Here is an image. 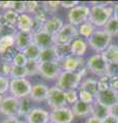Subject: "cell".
Instances as JSON below:
<instances>
[{
	"label": "cell",
	"instance_id": "d6986e66",
	"mask_svg": "<svg viewBox=\"0 0 118 123\" xmlns=\"http://www.w3.org/2000/svg\"><path fill=\"white\" fill-rule=\"evenodd\" d=\"M71 55L78 57H83V55L86 53L87 47H88V43L83 39V38H76L75 40L71 42Z\"/></svg>",
	"mask_w": 118,
	"mask_h": 123
},
{
	"label": "cell",
	"instance_id": "b9f144b4",
	"mask_svg": "<svg viewBox=\"0 0 118 123\" xmlns=\"http://www.w3.org/2000/svg\"><path fill=\"white\" fill-rule=\"evenodd\" d=\"M12 10H14L18 14L27 13V4L26 1H14Z\"/></svg>",
	"mask_w": 118,
	"mask_h": 123
},
{
	"label": "cell",
	"instance_id": "cb8c5ba5",
	"mask_svg": "<svg viewBox=\"0 0 118 123\" xmlns=\"http://www.w3.org/2000/svg\"><path fill=\"white\" fill-rule=\"evenodd\" d=\"M108 115H110V109L108 107L102 105L101 103H99L97 101L93 102V109H91V116L99 118L101 120H104Z\"/></svg>",
	"mask_w": 118,
	"mask_h": 123
},
{
	"label": "cell",
	"instance_id": "2e32d148",
	"mask_svg": "<svg viewBox=\"0 0 118 123\" xmlns=\"http://www.w3.org/2000/svg\"><path fill=\"white\" fill-rule=\"evenodd\" d=\"M49 87L44 83H35L32 85L31 93H30V98L33 102L41 103V102H46L47 93H48Z\"/></svg>",
	"mask_w": 118,
	"mask_h": 123
},
{
	"label": "cell",
	"instance_id": "ab89813d",
	"mask_svg": "<svg viewBox=\"0 0 118 123\" xmlns=\"http://www.w3.org/2000/svg\"><path fill=\"white\" fill-rule=\"evenodd\" d=\"M98 88L99 91H104L110 88V77L107 75L102 76L100 79L98 80Z\"/></svg>",
	"mask_w": 118,
	"mask_h": 123
},
{
	"label": "cell",
	"instance_id": "8992f818",
	"mask_svg": "<svg viewBox=\"0 0 118 123\" xmlns=\"http://www.w3.org/2000/svg\"><path fill=\"white\" fill-rule=\"evenodd\" d=\"M79 32L76 26L71 24H65L62 30L55 35V45L71 44V42L78 38Z\"/></svg>",
	"mask_w": 118,
	"mask_h": 123
},
{
	"label": "cell",
	"instance_id": "5bb4252c",
	"mask_svg": "<svg viewBox=\"0 0 118 123\" xmlns=\"http://www.w3.org/2000/svg\"><path fill=\"white\" fill-rule=\"evenodd\" d=\"M50 121L49 112L43 108H32L27 116V123H48Z\"/></svg>",
	"mask_w": 118,
	"mask_h": 123
},
{
	"label": "cell",
	"instance_id": "1f68e13d",
	"mask_svg": "<svg viewBox=\"0 0 118 123\" xmlns=\"http://www.w3.org/2000/svg\"><path fill=\"white\" fill-rule=\"evenodd\" d=\"M58 52V56L60 62H62L67 56L71 55V46L70 44H62V45H55Z\"/></svg>",
	"mask_w": 118,
	"mask_h": 123
},
{
	"label": "cell",
	"instance_id": "4316f807",
	"mask_svg": "<svg viewBox=\"0 0 118 123\" xmlns=\"http://www.w3.org/2000/svg\"><path fill=\"white\" fill-rule=\"evenodd\" d=\"M96 27H94L89 21H87L85 23H83L82 25L78 27V32H79V36L84 37V38H89L93 36V34L96 32Z\"/></svg>",
	"mask_w": 118,
	"mask_h": 123
},
{
	"label": "cell",
	"instance_id": "d4e9b609",
	"mask_svg": "<svg viewBox=\"0 0 118 123\" xmlns=\"http://www.w3.org/2000/svg\"><path fill=\"white\" fill-rule=\"evenodd\" d=\"M102 55L107 64L118 63V45L111 44L105 51L102 52Z\"/></svg>",
	"mask_w": 118,
	"mask_h": 123
},
{
	"label": "cell",
	"instance_id": "484cf974",
	"mask_svg": "<svg viewBox=\"0 0 118 123\" xmlns=\"http://www.w3.org/2000/svg\"><path fill=\"white\" fill-rule=\"evenodd\" d=\"M79 89L85 90L90 92L91 94L96 95L99 91L98 88V80L93 79V78H86L81 82L80 86H79Z\"/></svg>",
	"mask_w": 118,
	"mask_h": 123
},
{
	"label": "cell",
	"instance_id": "7c38bea8",
	"mask_svg": "<svg viewBox=\"0 0 118 123\" xmlns=\"http://www.w3.org/2000/svg\"><path fill=\"white\" fill-rule=\"evenodd\" d=\"M61 66H62L63 71L78 72L81 69L86 67V62L83 57H78L71 55L61 62Z\"/></svg>",
	"mask_w": 118,
	"mask_h": 123
},
{
	"label": "cell",
	"instance_id": "db71d44e",
	"mask_svg": "<svg viewBox=\"0 0 118 123\" xmlns=\"http://www.w3.org/2000/svg\"><path fill=\"white\" fill-rule=\"evenodd\" d=\"M113 9H114V12H113V17L115 18H117V20H118V2L116 3L115 5H114Z\"/></svg>",
	"mask_w": 118,
	"mask_h": 123
},
{
	"label": "cell",
	"instance_id": "83f0119b",
	"mask_svg": "<svg viewBox=\"0 0 118 123\" xmlns=\"http://www.w3.org/2000/svg\"><path fill=\"white\" fill-rule=\"evenodd\" d=\"M23 52L25 53V55L27 56V59L29 61H38L40 52H41V48L33 42V43L31 45H29Z\"/></svg>",
	"mask_w": 118,
	"mask_h": 123
},
{
	"label": "cell",
	"instance_id": "74e56055",
	"mask_svg": "<svg viewBox=\"0 0 118 123\" xmlns=\"http://www.w3.org/2000/svg\"><path fill=\"white\" fill-rule=\"evenodd\" d=\"M28 76H35L39 72V62L38 61H28L26 65Z\"/></svg>",
	"mask_w": 118,
	"mask_h": 123
},
{
	"label": "cell",
	"instance_id": "52a82bcc",
	"mask_svg": "<svg viewBox=\"0 0 118 123\" xmlns=\"http://www.w3.org/2000/svg\"><path fill=\"white\" fill-rule=\"evenodd\" d=\"M46 103L47 106L51 108V110L66 107L67 102H66V97H65V91L56 85L49 87Z\"/></svg>",
	"mask_w": 118,
	"mask_h": 123
},
{
	"label": "cell",
	"instance_id": "f1b7e54d",
	"mask_svg": "<svg viewBox=\"0 0 118 123\" xmlns=\"http://www.w3.org/2000/svg\"><path fill=\"white\" fill-rule=\"evenodd\" d=\"M4 20L6 21L7 25H8L10 28H17V22H18V18H19V15L16 11L12 10V9H8V10H4V12L2 13Z\"/></svg>",
	"mask_w": 118,
	"mask_h": 123
},
{
	"label": "cell",
	"instance_id": "8fae6325",
	"mask_svg": "<svg viewBox=\"0 0 118 123\" xmlns=\"http://www.w3.org/2000/svg\"><path fill=\"white\" fill-rule=\"evenodd\" d=\"M49 115H50V122L52 123H71L75 118L72 109L67 106L51 110Z\"/></svg>",
	"mask_w": 118,
	"mask_h": 123
},
{
	"label": "cell",
	"instance_id": "4fadbf2b",
	"mask_svg": "<svg viewBox=\"0 0 118 123\" xmlns=\"http://www.w3.org/2000/svg\"><path fill=\"white\" fill-rule=\"evenodd\" d=\"M33 42L37 46H39L41 49L50 47V46L55 45V36L41 29L33 33Z\"/></svg>",
	"mask_w": 118,
	"mask_h": 123
},
{
	"label": "cell",
	"instance_id": "60d3db41",
	"mask_svg": "<svg viewBox=\"0 0 118 123\" xmlns=\"http://www.w3.org/2000/svg\"><path fill=\"white\" fill-rule=\"evenodd\" d=\"M9 86H10V79L8 77L0 76V94L3 95L7 91H9Z\"/></svg>",
	"mask_w": 118,
	"mask_h": 123
},
{
	"label": "cell",
	"instance_id": "f546056e",
	"mask_svg": "<svg viewBox=\"0 0 118 123\" xmlns=\"http://www.w3.org/2000/svg\"><path fill=\"white\" fill-rule=\"evenodd\" d=\"M31 102H32V99L30 98H25L20 99V109H19L18 117H20V116H26L27 117L28 116L29 112L32 109Z\"/></svg>",
	"mask_w": 118,
	"mask_h": 123
},
{
	"label": "cell",
	"instance_id": "f907efd6",
	"mask_svg": "<svg viewBox=\"0 0 118 123\" xmlns=\"http://www.w3.org/2000/svg\"><path fill=\"white\" fill-rule=\"evenodd\" d=\"M103 123H118V118L112 116V115H108V116L103 120Z\"/></svg>",
	"mask_w": 118,
	"mask_h": 123
},
{
	"label": "cell",
	"instance_id": "7bdbcfd3",
	"mask_svg": "<svg viewBox=\"0 0 118 123\" xmlns=\"http://www.w3.org/2000/svg\"><path fill=\"white\" fill-rule=\"evenodd\" d=\"M106 75L109 76V77L118 76V63L108 64L107 71H106Z\"/></svg>",
	"mask_w": 118,
	"mask_h": 123
},
{
	"label": "cell",
	"instance_id": "836d02e7",
	"mask_svg": "<svg viewBox=\"0 0 118 123\" xmlns=\"http://www.w3.org/2000/svg\"><path fill=\"white\" fill-rule=\"evenodd\" d=\"M28 59L25 55V53L23 51H18L16 55L13 56L12 60V65L13 66H20V67H26V65L28 63Z\"/></svg>",
	"mask_w": 118,
	"mask_h": 123
},
{
	"label": "cell",
	"instance_id": "8d00e7d4",
	"mask_svg": "<svg viewBox=\"0 0 118 123\" xmlns=\"http://www.w3.org/2000/svg\"><path fill=\"white\" fill-rule=\"evenodd\" d=\"M41 4L44 6V8L47 10V12L51 17L61 6V1H45V2H42Z\"/></svg>",
	"mask_w": 118,
	"mask_h": 123
},
{
	"label": "cell",
	"instance_id": "d590c367",
	"mask_svg": "<svg viewBox=\"0 0 118 123\" xmlns=\"http://www.w3.org/2000/svg\"><path fill=\"white\" fill-rule=\"evenodd\" d=\"M12 63L11 62H4L1 61L0 63V76L10 77L11 70H12Z\"/></svg>",
	"mask_w": 118,
	"mask_h": 123
},
{
	"label": "cell",
	"instance_id": "9c48e42d",
	"mask_svg": "<svg viewBox=\"0 0 118 123\" xmlns=\"http://www.w3.org/2000/svg\"><path fill=\"white\" fill-rule=\"evenodd\" d=\"M63 69L61 66V62L56 63H39V74L45 80H55L58 79Z\"/></svg>",
	"mask_w": 118,
	"mask_h": 123
},
{
	"label": "cell",
	"instance_id": "e575fe53",
	"mask_svg": "<svg viewBox=\"0 0 118 123\" xmlns=\"http://www.w3.org/2000/svg\"><path fill=\"white\" fill-rule=\"evenodd\" d=\"M65 97H66L67 104L72 105V106H73L76 102L79 101V94H78V91L76 89L66 90V91H65Z\"/></svg>",
	"mask_w": 118,
	"mask_h": 123
},
{
	"label": "cell",
	"instance_id": "ee69618b",
	"mask_svg": "<svg viewBox=\"0 0 118 123\" xmlns=\"http://www.w3.org/2000/svg\"><path fill=\"white\" fill-rule=\"evenodd\" d=\"M26 4H27V13L29 14H33L40 6V3L37 1H26Z\"/></svg>",
	"mask_w": 118,
	"mask_h": 123
},
{
	"label": "cell",
	"instance_id": "f35d334b",
	"mask_svg": "<svg viewBox=\"0 0 118 123\" xmlns=\"http://www.w3.org/2000/svg\"><path fill=\"white\" fill-rule=\"evenodd\" d=\"M78 94H79V101L81 102H84L87 104H93V102L96 101V95L91 94L88 91L78 89Z\"/></svg>",
	"mask_w": 118,
	"mask_h": 123
},
{
	"label": "cell",
	"instance_id": "f5cc1de1",
	"mask_svg": "<svg viewBox=\"0 0 118 123\" xmlns=\"http://www.w3.org/2000/svg\"><path fill=\"white\" fill-rule=\"evenodd\" d=\"M85 123H103V120H101V119L99 118H96L93 116H90L86 119V122Z\"/></svg>",
	"mask_w": 118,
	"mask_h": 123
},
{
	"label": "cell",
	"instance_id": "7dc6e473",
	"mask_svg": "<svg viewBox=\"0 0 118 123\" xmlns=\"http://www.w3.org/2000/svg\"><path fill=\"white\" fill-rule=\"evenodd\" d=\"M13 2L14 1H0V8L4 9V10L12 9Z\"/></svg>",
	"mask_w": 118,
	"mask_h": 123
},
{
	"label": "cell",
	"instance_id": "9f6ffc18",
	"mask_svg": "<svg viewBox=\"0 0 118 123\" xmlns=\"http://www.w3.org/2000/svg\"><path fill=\"white\" fill-rule=\"evenodd\" d=\"M0 63H1V56H0Z\"/></svg>",
	"mask_w": 118,
	"mask_h": 123
},
{
	"label": "cell",
	"instance_id": "3957f363",
	"mask_svg": "<svg viewBox=\"0 0 118 123\" xmlns=\"http://www.w3.org/2000/svg\"><path fill=\"white\" fill-rule=\"evenodd\" d=\"M112 36L108 34L105 30H97L96 32L93 34L87 43L97 52H103L107 49L110 45H111Z\"/></svg>",
	"mask_w": 118,
	"mask_h": 123
},
{
	"label": "cell",
	"instance_id": "603a6c76",
	"mask_svg": "<svg viewBox=\"0 0 118 123\" xmlns=\"http://www.w3.org/2000/svg\"><path fill=\"white\" fill-rule=\"evenodd\" d=\"M12 48H16L14 34H5L0 37V56Z\"/></svg>",
	"mask_w": 118,
	"mask_h": 123
},
{
	"label": "cell",
	"instance_id": "ffe728a7",
	"mask_svg": "<svg viewBox=\"0 0 118 123\" xmlns=\"http://www.w3.org/2000/svg\"><path fill=\"white\" fill-rule=\"evenodd\" d=\"M38 62L40 64L43 63H56V62H60L59 56H58V52H56V46H50V47H46L41 49L39 59Z\"/></svg>",
	"mask_w": 118,
	"mask_h": 123
},
{
	"label": "cell",
	"instance_id": "c3c4849f",
	"mask_svg": "<svg viewBox=\"0 0 118 123\" xmlns=\"http://www.w3.org/2000/svg\"><path fill=\"white\" fill-rule=\"evenodd\" d=\"M2 123H22V122L20 121L18 116H11V117H6L2 121Z\"/></svg>",
	"mask_w": 118,
	"mask_h": 123
},
{
	"label": "cell",
	"instance_id": "30bf717a",
	"mask_svg": "<svg viewBox=\"0 0 118 123\" xmlns=\"http://www.w3.org/2000/svg\"><path fill=\"white\" fill-rule=\"evenodd\" d=\"M19 109H20V99L12 97L7 95L3 97L2 103L0 105V113L6 117L18 116Z\"/></svg>",
	"mask_w": 118,
	"mask_h": 123
},
{
	"label": "cell",
	"instance_id": "ac0fdd59",
	"mask_svg": "<svg viewBox=\"0 0 118 123\" xmlns=\"http://www.w3.org/2000/svg\"><path fill=\"white\" fill-rule=\"evenodd\" d=\"M64 25L65 24L61 18L56 17V15H51V17H49L48 20L44 23L42 29L55 36L56 34H58L60 31L62 30Z\"/></svg>",
	"mask_w": 118,
	"mask_h": 123
},
{
	"label": "cell",
	"instance_id": "816d5d0a",
	"mask_svg": "<svg viewBox=\"0 0 118 123\" xmlns=\"http://www.w3.org/2000/svg\"><path fill=\"white\" fill-rule=\"evenodd\" d=\"M113 2H108V1H91L90 4L91 6L93 5H101V6H109L111 5Z\"/></svg>",
	"mask_w": 118,
	"mask_h": 123
},
{
	"label": "cell",
	"instance_id": "f6af8a7d",
	"mask_svg": "<svg viewBox=\"0 0 118 123\" xmlns=\"http://www.w3.org/2000/svg\"><path fill=\"white\" fill-rule=\"evenodd\" d=\"M79 5V1H61V6L65 7V8L72 9Z\"/></svg>",
	"mask_w": 118,
	"mask_h": 123
},
{
	"label": "cell",
	"instance_id": "d6a6232c",
	"mask_svg": "<svg viewBox=\"0 0 118 123\" xmlns=\"http://www.w3.org/2000/svg\"><path fill=\"white\" fill-rule=\"evenodd\" d=\"M28 77V72L26 67H20V66H12L11 70L10 79H17V78H26Z\"/></svg>",
	"mask_w": 118,
	"mask_h": 123
},
{
	"label": "cell",
	"instance_id": "6da1fadb",
	"mask_svg": "<svg viewBox=\"0 0 118 123\" xmlns=\"http://www.w3.org/2000/svg\"><path fill=\"white\" fill-rule=\"evenodd\" d=\"M87 68L84 67L78 72H68V71H62L60 74L59 78L56 79V86L62 88L64 91L76 89L79 88L81 84V80L86 74Z\"/></svg>",
	"mask_w": 118,
	"mask_h": 123
},
{
	"label": "cell",
	"instance_id": "e0dca14e",
	"mask_svg": "<svg viewBox=\"0 0 118 123\" xmlns=\"http://www.w3.org/2000/svg\"><path fill=\"white\" fill-rule=\"evenodd\" d=\"M14 38H16L17 51H24L29 45L33 43V32L17 31V33L14 34Z\"/></svg>",
	"mask_w": 118,
	"mask_h": 123
},
{
	"label": "cell",
	"instance_id": "4dcf8cb0",
	"mask_svg": "<svg viewBox=\"0 0 118 123\" xmlns=\"http://www.w3.org/2000/svg\"><path fill=\"white\" fill-rule=\"evenodd\" d=\"M104 30L108 34H110L112 37L118 36V20H117V18H115L114 17H112L108 21L107 24L105 25Z\"/></svg>",
	"mask_w": 118,
	"mask_h": 123
},
{
	"label": "cell",
	"instance_id": "7402d4cb",
	"mask_svg": "<svg viewBox=\"0 0 118 123\" xmlns=\"http://www.w3.org/2000/svg\"><path fill=\"white\" fill-rule=\"evenodd\" d=\"M72 111L75 117H86L88 115H91V109H93V104H87L84 102L78 101L72 106Z\"/></svg>",
	"mask_w": 118,
	"mask_h": 123
},
{
	"label": "cell",
	"instance_id": "9a60e30c",
	"mask_svg": "<svg viewBox=\"0 0 118 123\" xmlns=\"http://www.w3.org/2000/svg\"><path fill=\"white\" fill-rule=\"evenodd\" d=\"M96 101L110 108L114 104L118 103V91L113 90L111 88L104 91H98V93L96 94Z\"/></svg>",
	"mask_w": 118,
	"mask_h": 123
},
{
	"label": "cell",
	"instance_id": "5b68a950",
	"mask_svg": "<svg viewBox=\"0 0 118 123\" xmlns=\"http://www.w3.org/2000/svg\"><path fill=\"white\" fill-rule=\"evenodd\" d=\"M90 13V7L84 5V4H79L74 8H72L68 12V21L69 24L73 26H80L83 23L88 21Z\"/></svg>",
	"mask_w": 118,
	"mask_h": 123
},
{
	"label": "cell",
	"instance_id": "6f0895ef",
	"mask_svg": "<svg viewBox=\"0 0 118 123\" xmlns=\"http://www.w3.org/2000/svg\"><path fill=\"white\" fill-rule=\"evenodd\" d=\"M48 123H52V122H50V121H49V122H48Z\"/></svg>",
	"mask_w": 118,
	"mask_h": 123
},
{
	"label": "cell",
	"instance_id": "7a4b0ae2",
	"mask_svg": "<svg viewBox=\"0 0 118 123\" xmlns=\"http://www.w3.org/2000/svg\"><path fill=\"white\" fill-rule=\"evenodd\" d=\"M114 9L112 6L93 5L90 7L88 21L94 27H105L108 21L113 17Z\"/></svg>",
	"mask_w": 118,
	"mask_h": 123
},
{
	"label": "cell",
	"instance_id": "bcb514c9",
	"mask_svg": "<svg viewBox=\"0 0 118 123\" xmlns=\"http://www.w3.org/2000/svg\"><path fill=\"white\" fill-rule=\"evenodd\" d=\"M110 88L115 91H118V76L110 77Z\"/></svg>",
	"mask_w": 118,
	"mask_h": 123
},
{
	"label": "cell",
	"instance_id": "44dd1931",
	"mask_svg": "<svg viewBox=\"0 0 118 123\" xmlns=\"http://www.w3.org/2000/svg\"><path fill=\"white\" fill-rule=\"evenodd\" d=\"M34 27V18L31 14L23 13L19 15L17 22V29L22 32H32Z\"/></svg>",
	"mask_w": 118,
	"mask_h": 123
},
{
	"label": "cell",
	"instance_id": "11a10c76",
	"mask_svg": "<svg viewBox=\"0 0 118 123\" xmlns=\"http://www.w3.org/2000/svg\"><path fill=\"white\" fill-rule=\"evenodd\" d=\"M2 99H3V95L0 94V105H1V103H2Z\"/></svg>",
	"mask_w": 118,
	"mask_h": 123
},
{
	"label": "cell",
	"instance_id": "ba28073f",
	"mask_svg": "<svg viewBox=\"0 0 118 123\" xmlns=\"http://www.w3.org/2000/svg\"><path fill=\"white\" fill-rule=\"evenodd\" d=\"M107 62L104 60L102 53H96L89 56L86 60V68L89 70L93 74L98 76H104L106 75V71H107Z\"/></svg>",
	"mask_w": 118,
	"mask_h": 123
},
{
	"label": "cell",
	"instance_id": "277c9868",
	"mask_svg": "<svg viewBox=\"0 0 118 123\" xmlns=\"http://www.w3.org/2000/svg\"><path fill=\"white\" fill-rule=\"evenodd\" d=\"M32 89V84L27 78L10 79L9 92L12 97L19 99L29 98Z\"/></svg>",
	"mask_w": 118,
	"mask_h": 123
},
{
	"label": "cell",
	"instance_id": "681fc988",
	"mask_svg": "<svg viewBox=\"0 0 118 123\" xmlns=\"http://www.w3.org/2000/svg\"><path fill=\"white\" fill-rule=\"evenodd\" d=\"M109 109H110V115L118 118V103L114 104V105L112 107H110Z\"/></svg>",
	"mask_w": 118,
	"mask_h": 123
}]
</instances>
